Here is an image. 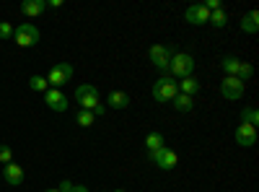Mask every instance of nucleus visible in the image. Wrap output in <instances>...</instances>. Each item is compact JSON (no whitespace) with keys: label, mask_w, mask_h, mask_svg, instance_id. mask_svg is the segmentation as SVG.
I'll return each mask as SVG.
<instances>
[{"label":"nucleus","mask_w":259,"mask_h":192,"mask_svg":"<svg viewBox=\"0 0 259 192\" xmlns=\"http://www.w3.org/2000/svg\"><path fill=\"white\" fill-rule=\"evenodd\" d=\"M75 101L80 104V109L94 112L96 117L106 114V106L99 101V91H96V86H91V83H80V86L75 89Z\"/></svg>","instance_id":"1"},{"label":"nucleus","mask_w":259,"mask_h":192,"mask_svg":"<svg viewBox=\"0 0 259 192\" xmlns=\"http://www.w3.org/2000/svg\"><path fill=\"white\" fill-rule=\"evenodd\" d=\"M153 99L158 101V104H166V101H171L177 94H179V81L177 78H171V75H161L156 83H153Z\"/></svg>","instance_id":"2"},{"label":"nucleus","mask_w":259,"mask_h":192,"mask_svg":"<svg viewBox=\"0 0 259 192\" xmlns=\"http://www.w3.org/2000/svg\"><path fill=\"white\" fill-rule=\"evenodd\" d=\"M194 73V57L187 55V52H174V57H171V65H168V75L171 78H189Z\"/></svg>","instance_id":"3"},{"label":"nucleus","mask_w":259,"mask_h":192,"mask_svg":"<svg viewBox=\"0 0 259 192\" xmlns=\"http://www.w3.org/2000/svg\"><path fill=\"white\" fill-rule=\"evenodd\" d=\"M150 62H153V68H158L163 75H168V65H171V57H174V50L166 47V45H153L148 52Z\"/></svg>","instance_id":"4"},{"label":"nucleus","mask_w":259,"mask_h":192,"mask_svg":"<svg viewBox=\"0 0 259 192\" xmlns=\"http://www.w3.org/2000/svg\"><path fill=\"white\" fill-rule=\"evenodd\" d=\"M13 39H16V45L18 47H34L36 42H39V29L34 26V24H29V21H24L21 26H16L13 29Z\"/></svg>","instance_id":"5"},{"label":"nucleus","mask_w":259,"mask_h":192,"mask_svg":"<svg viewBox=\"0 0 259 192\" xmlns=\"http://www.w3.org/2000/svg\"><path fill=\"white\" fill-rule=\"evenodd\" d=\"M148 156H150V161H153L158 169H163V172H171V169L179 164V153L174 151V148H168V145H163L161 151H153Z\"/></svg>","instance_id":"6"},{"label":"nucleus","mask_w":259,"mask_h":192,"mask_svg":"<svg viewBox=\"0 0 259 192\" xmlns=\"http://www.w3.org/2000/svg\"><path fill=\"white\" fill-rule=\"evenodd\" d=\"M73 78V65L70 62H57V65L47 73V83H50V89H60L65 86Z\"/></svg>","instance_id":"7"},{"label":"nucleus","mask_w":259,"mask_h":192,"mask_svg":"<svg viewBox=\"0 0 259 192\" xmlns=\"http://www.w3.org/2000/svg\"><path fill=\"white\" fill-rule=\"evenodd\" d=\"M244 89H246V83L239 81V78H233V75H223V83H221V94L223 99L228 101H239L244 96Z\"/></svg>","instance_id":"8"},{"label":"nucleus","mask_w":259,"mask_h":192,"mask_svg":"<svg viewBox=\"0 0 259 192\" xmlns=\"http://www.w3.org/2000/svg\"><path fill=\"white\" fill-rule=\"evenodd\" d=\"M184 21H187V24H192V26H202V24H207V21H210V11L202 3L189 6L184 11Z\"/></svg>","instance_id":"9"},{"label":"nucleus","mask_w":259,"mask_h":192,"mask_svg":"<svg viewBox=\"0 0 259 192\" xmlns=\"http://www.w3.org/2000/svg\"><path fill=\"white\" fill-rule=\"evenodd\" d=\"M236 145H241V148H251L254 143H256V127H251V125H239L236 127Z\"/></svg>","instance_id":"10"},{"label":"nucleus","mask_w":259,"mask_h":192,"mask_svg":"<svg viewBox=\"0 0 259 192\" xmlns=\"http://www.w3.org/2000/svg\"><path fill=\"white\" fill-rule=\"evenodd\" d=\"M45 104L50 106L52 112H65V109H68V96H65L60 89H47Z\"/></svg>","instance_id":"11"},{"label":"nucleus","mask_w":259,"mask_h":192,"mask_svg":"<svg viewBox=\"0 0 259 192\" xmlns=\"http://www.w3.org/2000/svg\"><path fill=\"white\" fill-rule=\"evenodd\" d=\"M3 179H6L11 187H18L21 182H24V166H18L16 161L3 164Z\"/></svg>","instance_id":"12"},{"label":"nucleus","mask_w":259,"mask_h":192,"mask_svg":"<svg viewBox=\"0 0 259 192\" xmlns=\"http://www.w3.org/2000/svg\"><path fill=\"white\" fill-rule=\"evenodd\" d=\"M47 11V0H24L21 3V13L29 16V18H36Z\"/></svg>","instance_id":"13"},{"label":"nucleus","mask_w":259,"mask_h":192,"mask_svg":"<svg viewBox=\"0 0 259 192\" xmlns=\"http://www.w3.org/2000/svg\"><path fill=\"white\" fill-rule=\"evenodd\" d=\"M106 109H127L130 106V96L124 91H112L109 96H106Z\"/></svg>","instance_id":"14"},{"label":"nucleus","mask_w":259,"mask_h":192,"mask_svg":"<svg viewBox=\"0 0 259 192\" xmlns=\"http://www.w3.org/2000/svg\"><path fill=\"white\" fill-rule=\"evenodd\" d=\"M202 89V83L194 78V75H189V78H182L179 81V94H184V96H192L194 99V94H197Z\"/></svg>","instance_id":"15"},{"label":"nucleus","mask_w":259,"mask_h":192,"mask_svg":"<svg viewBox=\"0 0 259 192\" xmlns=\"http://www.w3.org/2000/svg\"><path fill=\"white\" fill-rule=\"evenodd\" d=\"M241 31H246V34H256L259 31V13L256 11H249L241 18Z\"/></svg>","instance_id":"16"},{"label":"nucleus","mask_w":259,"mask_h":192,"mask_svg":"<svg viewBox=\"0 0 259 192\" xmlns=\"http://www.w3.org/2000/svg\"><path fill=\"white\" fill-rule=\"evenodd\" d=\"M163 145H166V140H163V135H161L158 130H153V133H148V135H145V148H148V153L161 151Z\"/></svg>","instance_id":"17"},{"label":"nucleus","mask_w":259,"mask_h":192,"mask_svg":"<svg viewBox=\"0 0 259 192\" xmlns=\"http://www.w3.org/2000/svg\"><path fill=\"white\" fill-rule=\"evenodd\" d=\"M171 104H174L177 112H184V114L194 109V99L192 96H184V94H177L174 99H171Z\"/></svg>","instance_id":"18"},{"label":"nucleus","mask_w":259,"mask_h":192,"mask_svg":"<svg viewBox=\"0 0 259 192\" xmlns=\"http://www.w3.org/2000/svg\"><path fill=\"white\" fill-rule=\"evenodd\" d=\"M221 65H223V73L226 75H233L236 78V75H239V68H241V60L239 57H223Z\"/></svg>","instance_id":"19"},{"label":"nucleus","mask_w":259,"mask_h":192,"mask_svg":"<svg viewBox=\"0 0 259 192\" xmlns=\"http://www.w3.org/2000/svg\"><path fill=\"white\" fill-rule=\"evenodd\" d=\"M241 122H244V125H251V127H256V125H259V112H256V106H244V112H241Z\"/></svg>","instance_id":"20"},{"label":"nucleus","mask_w":259,"mask_h":192,"mask_svg":"<svg viewBox=\"0 0 259 192\" xmlns=\"http://www.w3.org/2000/svg\"><path fill=\"white\" fill-rule=\"evenodd\" d=\"M29 89L36 91V94H47L50 83H47V78H41V75H31V78H29Z\"/></svg>","instance_id":"21"},{"label":"nucleus","mask_w":259,"mask_h":192,"mask_svg":"<svg viewBox=\"0 0 259 192\" xmlns=\"http://www.w3.org/2000/svg\"><path fill=\"white\" fill-rule=\"evenodd\" d=\"M207 24H212L215 29H223L226 24H228V16H226V11L221 8V11H212L210 13V21H207Z\"/></svg>","instance_id":"22"},{"label":"nucleus","mask_w":259,"mask_h":192,"mask_svg":"<svg viewBox=\"0 0 259 192\" xmlns=\"http://www.w3.org/2000/svg\"><path fill=\"white\" fill-rule=\"evenodd\" d=\"M94 122H96V114H94V112L80 109V112L75 114V125H80V127H91Z\"/></svg>","instance_id":"23"},{"label":"nucleus","mask_w":259,"mask_h":192,"mask_svg":"<svg viewBox=\"0 0 259 192\" xmlns=\"http://www.w3.org/2000/svg\"><path fill=\"white\" fill-rule=\"evenodd\" d=\"M251 75H254V65H251V62H244V60H241V68H239V75H236V78L246 83Z\"/></svg>","instance_id":"24"},{"label":"nucleus","mask_w":259,"mask_h":192,"mask_svg":"<svg viewBox=\"0 0 259 192\" xmlns=\"http://www.w3.org/2000/svg\"><path fill=\"white\" fill-rule=\"evenodd\" d=\"M0 39H3V42L13 39V26L8 24V21H0Z\"/></svg>","instance_id":"25"},{"label":"nucleus","mask_w":259,"mask_h":192,"mask_svg":"<svg viewBox=\"0 0 259 192\" xmlns=\"http://www.w3.org/2000/svg\"><path fill=\"white\" fill-rule=\"evenodd\" d=\"M13 161V153L8 145H0V164H11Z\"/></svg>","instance_id":"26"},{"label":"nucleus","mask_w":259,"mask_h":192,"mask_svg":"<svg viewBox=\"0 0 259 192\" xmlns=\"http://www.w3.org/2000/svg\"><path fill=\"white\" fill-rule=\"evenodd\" d=\"M57 189H60V192H70V189H73V182L65 179V182H60V184H57Z\"/></svg>","instance_id":"27"},{"label":"nucleus","mask_w":259,"mask_h":192,"mask_svg":"<svg viewBox=\"0 0 259 192\" xmlns=\"http://www.w3.org/2000/svg\"><path fill=\"white\" fill-rule=\"evenodd\" d=\"M70 192H89V187H85V184H73Z\"/></svg>","instance_id":"28"},{"label":"nucleus","mask_w":259,"mask_h":192,"mask_svg":"<svg viewBox=\"0 0 259 192\" xmlns=\"http://www.w3.org/2000/svg\"><path fill=\"white\" fill-rule=\"evenodd\" d=\"M62 0H47V8H60Z\"/></svg>","instance_id":"29"},{"label":"nucleus","mask_w":259,"mask_h":192,"mask_svg":"<svg viewBox=\"0 0 259 192\" xmlns=\"http://www.w3.org/2000/svg\"><path fill=\"white\" fill-rule=\"evenodd\" d=\"M45 192H60V189H57V187H55V189H45Z\"/></svg>","instance_id":"30"},{"label":"nucleus","mask_w":259,"mask_h":192,"mask_svg":"<svg viewBox=\"0 0 259 192\" xmlns=\"http://www.w3.org/2000/svg\"><path fill=\"white\" fill-rule=\"evenodd\" d=\"M112 192H124V189H119V187H117V189H112Z\"/></svg>","instance_id":"31"}]
</instances>
